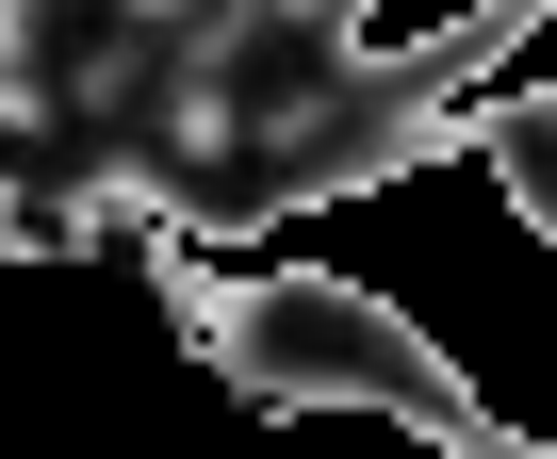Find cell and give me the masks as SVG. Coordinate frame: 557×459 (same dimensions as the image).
<instances>
[{
  "instance_id": "obj_1",
  "label": "cell",
  "mask_w": 557,
  "mask_h": 459,
  "mask_svg": "<svg viewBox=\"0 0 557 459\" xmlns=\"http://www.w3.org/2000/svg\"><path fill=\"white\" fill-rule=\"evenodd\" d=\"M148 280L181 296V328L262 394V410H394V426H443V443H508L475 410V377L361 280H296V263H213L197 247V213L148 230Z\"/></svg>"
},
{
  "instance_id": "obj_2",
  "label": "cell",
  "mask_w": 557,
  "mask_h": 459,
  "mask_svg": "<svg viewBox=\"0 0 557 459\" xmlns=\"http://www.w3.org/2000/svg\"><path fill=\"white\" fill-rule=\"evenodd\" d=\"M475 164L508 181V213L557 247V83H541V99H475Z\"/></svg>"
},
{
  "instance_id": "obj_3",
  "label": "cell",
  "mask_w": 557,
  "mask_h": 459,
  "mask_svg": "<svg viewBox=\"0 0 557 459\" xmlns=\"http://www.w3.org/2000/svg\"><path fill=\"white\" fill-rule=\"evenodd\" d=\"M50 230H66V213H34L17 181H0V247H50Z\"/></svg>"
}]
</instances>
